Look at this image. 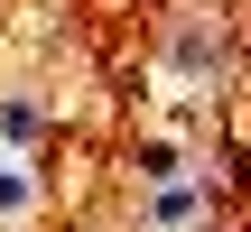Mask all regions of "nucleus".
Returning <instances> with one entry per match:
<instances>
[{
  "mask_svg": "<svg viewBox=\"0 0 251 232\" xmlns=\"http://www.w3.org/2000/svg\"><path fill=\"white\" fill-rule=\"evenodd\" d=\"M168 56H177L186 74H214V65H224V37H205V28H177V37H168Z\"/></svg>",
  "mask_w": 251,
  "mask_h": 232,
  "instance_id": "obj_1",
  "label": "nucleus"
},
{
  "mask_svg": "<svg viewBox=\"0 0 251 232\" xmlns=\"http://www.w3.org/2000/svg\"><path fill=\"white\" fill-rule=\"evenodd\" d=\"M37 130H47V121H37V102H0V139H19V149H28Z\"/></svg>",
  "mask_w": 251,
  "mask_h": 232,
  "instance_id": "obj_3",
  "label": "nucleus"
},
{
  "mask_svg": "<svg viewBox=\"0 0 251 232\" xmlns=\"http://www.w3.org/2000/svg\"><path fill=\"white\" fill-rule=\"evenodd\" d=\"M28 195H37V186H28L19 167H0V223H9V214H28Z\"/></svg>",
  "mask_w": 251,
  "mask_h": 232,
  "instance_id": "obj_4",
  "label": "nucleus"
},
{
  "mask_svg": "<svg viewBox=\"0 0 251 232\" xmlns=\"http://www.w3.org/2000/svg\"><path fill=\"white\" fill-rule=\"evenodd\" d=\"M140 177L149 186H177V139H140Z\"/></svg>",
  "mask_w": 251,
  "mask_h": 232,
  "instance_id": "obj_2",
  "label": "nucleus"
}]
</instances>
